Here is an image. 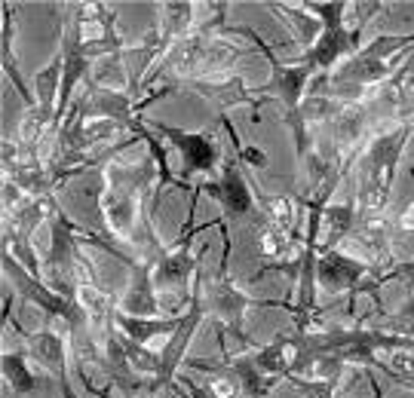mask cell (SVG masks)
Returning <instances> with one entry per match:
<instances>
[{
	"label": "cell",
	"instance_id": "cell-3",
	"mask_svg": "<svg viewBox=\"0 0 414 398\" xmlns=\"http://www.w3.org/2000/svg\"><path fill=\"white\" fill-rule=\"evenodd\" d=\"M402 227H405V230H414V205H411L408 211H405V218H402Z\"/></svg>",
	"mask_w": 414,
	"mask_h": 398
},
{
	"label": "cell",
	"instance_id": "cell-1",
	"mask_svg": "<svg viewBox=\"0 0 414 398\" xmlns=\"http://www.w3.org/2000/svg\"><path fill=\"white\" fill-rule=\"evenodd\" d=\"M175 144H181L184 151V160H188L190 169L203 172V169H212L215 166V147L203 138V135H181V132H166Z\"/></svg>",
	"mask_w": 414,
	"mask_h": 398
},
{
	"label": "cell",
	"instance_id": "cell-2",
	"mask_svg": "<svg viewBox=\"0 0 414 398\" xmlns=\"http://www.w3.org/2000/svg\"><path fill=\"white\" fill-rule=\"evenodd\" d=\"M390 371L393 374H414V352H393Z\"/></svg>",
	"mask_w": 414,
	"mask_h": 398
}]
</instances>
